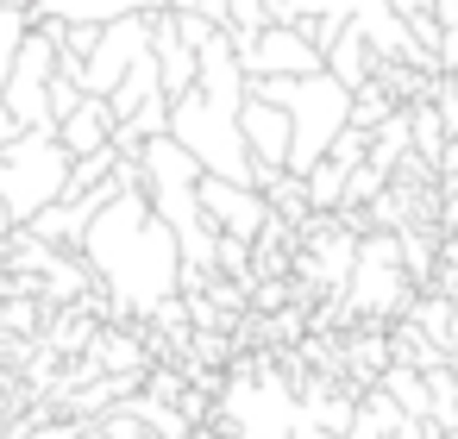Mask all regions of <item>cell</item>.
I'll use <instances>...</instances> for the list:
<instances>
[{
    "instance_id": "obj_5",
    "label": "cell",
    "mask_w": 458,
    "mask_h": 439,
    "mask_svg": "<svg viewBox=\"0 0 458 439\" xmlns=\"http://www.w3.org/2000/svg\"><path fill=\"white\" fill-rule=\"evenodd\" d=\"M51 70H57V45L32 26L26 38H20V51H13V70H7V82H0V107H7L26 132H57L51 126V114H45V89H51Z\"/></svg>"
},
{
    "instance_id": "obj_16",
    "label": "cell",
    "mask_w": 458,
    "mask_h": 439,
    "mask_svg": "<svg viewBox=\"0 0 458 439\" xmlns=\"http://www.w3.org/2000/svg\"><path fill=\"white\" fill-rule=\"evenodd\" d=\"M301 195H308V207H314V214H333V207H339V195H345V170L320 157V164L301 176Z\"/></svg>"
},
{
    "instance_id": "obj_24",
    "label": "cell",
    "mask_w": 458,
    "mask_h": 439,
    "mask_svg": "<svg viewBox=\"0 0 458 439\" xmlns=\"http://www.w3.org/2000/svg\"><path fill=\"white\" fill-rule=\"evenodd\" d=\"M38 439H82L76 426H51V433H38Z\"/></svg>"
},
{
    "instance_id": "obj_27",
    "label": "cell",
    "mask_w": 458,
    "mask_h": 439,
    "mask_svg": "<svg viewBox=\"0 0 458 439\" xmlns=\"http://www.w3.org/2000/svg\"><path fill=\"white\" fill-rule=\"evenodd\" d=\"M0 7H32V0H0Z\"/></svg>"
},
{
    "instance_id": "obj_3",
    "label": "cell",
    "mask_w": 458,
    "mask_h": 439,
    "mask_svg": "<svg viewBox=\"0 0 458 439\" xmlns=\"http://www.w3.org/2000/svg\"><path fill=\"white\" fill-rule=\"evenodd\" d=\"M170 139L201 164V176L251 182V151H245V132H239V107L189 89V95L170 101Z\"/></svg>"
},
{
    "instance_id": "obj_19",
    "label": "cell",
    "mask_w": 458,
    "mask_h": 439,
    "mask_svg": "<svg viewBox=\"0 0 458 439\" xmlns=\"http://www.w3.org/2000/svg\"><path fill=\"white\" fill-rule=\"evenodd\" d=\"M370 157V132H358V126H339V139L327 145V164H339V170H358Z\"/></svg>"
},
{
    "instance_id": "obj_20",
    "label": "cell",
    "mask_w": 458,
    "mask_h": 439,
    "mask_svg": "<svg viewBox=\"0 0 458 439\" xmlns=\"http://www.w3.org/2000/svg\"><path fill=\"white\" fill-rule=\"evenodd\" d=\"M82 101V89H76V76H64V70H51V89H45V114H51V126L70 114Z\"/></svg>"
},
{
    "instance_id": "obj_14",
    "label": "cell",
    "mask_w": 458,
    "mask_h": 439,
    "mask_svg": "<svg viewBox=\"0 0 458 439\" xmlns=\"http://www.w3.org/2000/svg\"><path fill=\"white\" fill-rule=\"evenodd\" d=\"M377 389H383V395H389V401H395L402 414L427 420V376H420L414 364H395V358H389V364L377 370Z\"/></svg>"
},
{
    "instance_id": "obj_21",
    "label": "cell",
    "mask_w": 458,
    "mask_h": 439,
    "mask_svg": "<svg viewBox=\"0 0 458 439\" xmlns=\"http://www.w3.org/2000/svg\"><path fill=\"white\" fill-rule=\"evenodd\" d=\"M439 345H445V358H458V301H452V314H445V333H439Z\"/></svg>"
},
{
    "instance_id": "obj_2",
    "label": "cell",
    "mask_w": 458,
    "mask_h": 439,
    "mask_svg": "<svg viewBox=\"0 0 458 439\" xmlns=\"http://www.w3.org/2000/svg\"><path fill=\"white\" fill-rule=\"evenodd\" d=\"M251 89L270 95V101L289 114V157H283V170H289V176H308V170L327 157V145L339 139L345 107H352V89L333 82L327 70H314V76H264V82H251Z\"/></svg>"
},
{
    "instance_id": "obj_13",
    "label": "cell",
    "mask_w": 458,
    "mask_h": 439,
    "mask_svg": "<svg viewBox=\"0 0 458 439\" xmlns=\"http://www.w3.org/2000/svg\"><path fill=\"white\" fill-rule=\"evenodd\" d=\"M320 70L333 76V82H345V89H358V82H370V70H377V57H370V45L352 32V20H345V32L327 45V57H320Z\"/></svg>"
},
{
    "instance_id": "obj_6",
    "label": "cell",
    "mask_w": 458,
    "mask_h": 439,
    "mask_svg": "<svg viewBox=\"0 0 458 439\" xmlns=\"http://www.w3.org/2000/svg\"><path fill=\"white\" fill-rule=\"evenodd\" d=\"M151 51V13H126V20H107L101 26V38H95V51L82 57V70H76V89L82 95H107L139 57Z\"/></svg>"
},
{
    "instance_id": "obj_9",
    "label": "cell",
    "mask_w": 458,
    "mask_h": 439,
    "mask_svg": "<svg viewBox=\"0 0 458 439\" xmlns=\"http://www.w3.org/2000/svg\"><path fill=\"white\" fill-rule=\"evenodd\" d=\"M239 132H245V151H251V176L258 170H283V157H289V114L270 95H258L251 82H245V101H239Z\"/></svg>"
},
{
    "instance_id": "obj_10",
    "label": "cell",
    "mask_w": 458,
    "mask_h": 439,
    "mask_svg": "<svg viewBox=\"0 0 458 439\" xmlns=\"http://www.w3.org/2000/svg\"><path fill=\"white\" fill-rule=\"evenodd\" d=\"M170 0H32L38 20H64V26H107L126 13H164Z\"/></svg>"
},
{
    "instance_id": "obj_12",
    "label": "cell",
    "mask_w": 458,
    "mask_h": 439,
    "mask_svg": "<svg viewBox=\"0 0 458 439\" xmlns=\"http://www.w3.org/2000/svg\"><path fill=\"white\" fill-rule=\"evenodd\" d=\"M57 139H64V151L70 157H89V151H101V145H114V120H107V101L101 95H82L64 120H57Z\"/></svg>"
},
{
    "instance_id": "obj_22",
    "label": "cell",
    "mask_w": 458,
    "mask_h": 439,
    "mask_svg": "<svg viewBox=\"0 0 458 439\" xmlns=\"http://www.w3.org/2000/svg\"><path fill=\"white\" fill-rule=\"evenodd\" d=\"M389 7H395L402 20H414V13H433V0H389Z\"/></svg>"
},
{
    "instance_id": "obj_7",
    "label": "cell",
    "mask_w": 458,
    "mask_h": 439,
    "mask_svg": "<svg viewBox=\"0 0 458 439\" xmlns=\"http://www.w3.org/2000/svg\"><path fill=\"white\" fill-rule=\"evenodd\" d=\"M195 207H201L208 232H220V239H245V245H251V239L264 232V220H270V201H264L251 182H220V176H201Z\"/></svg>"
},
{
    "instance_id": "obj_26",
    "label": "cell",
    "mask_w": 458,
    "mask_h": 439,
    "mask_svg": "<svg viewBox=\"0 0 458 439\" xmlns=\"http://www.w3.org/2000/svg\"><path fill=\"white\" fill-rule=\"evenodd\" d=\"M13 232V214H7V201H0V239H7Z\"/></svg>"
},
{
    "instance_id": "obj_23",
    "label": "cell",
    "mask_w": 458,
    "mask_h": 439,
    "mask_svg": "<svg viewBox=\"0 0 458 439\" xmlns=\"http://www.w3.org/2000/svg\"><path fill=\"white\" fill-rule=\"evenodd\" d=\"M20 132H26V126H20V120H13V114H7V107H0V145H13V139H20Z\"/></svg>"
},
{
    "instance_id": "obj_8",
    "label": "cell",
    "mask_w": 458,
    "mask_h": 439,
    "mask_svg": "<svg viewBox=\"0 0 458 439\" xmlns=\"http://www.w3.org/2000/svg\"><path fill=\"white\" fill-rule=\"evenodd\" d=\"M239 70H245V82H264V76H314L320 70V51L295 32V26H264V32H251L245 45H239Z\"/></svg>"
},
{
    "instance_id": "obj_11",
    "label": "cell",
    "mask_w": 458,
    "mask_h": 439,
    "mask_svg": "<svg viewBox=\"0 0 458 439\" xmlns=\"http://www.w3.org/2000/svg\"><path fill=\"white\" fill-rule=\"evenodd\" d=\"M151 63H157V89L170 101L195 89V51L170 32V13H151Z\"/></svg>"
},
{
    "instance_id": "obj_28",
    "label": "cell",
    "mask_w": 458,
    "mask_h": 439,
    "mask_svg": "<svg viewBox=\"0 0 458 439\" xmlns=\"http://www.w3.org/2000/svg\"><path fill=\"white\" fill-rule=\"evenodd\" d=\"M452 145H458V132H452Z\"/></svg>"
},
{
    "instance_id": "obj_18",
    "label": "cell",
    "mask_w": 458,
    "mask_h": 439,
    "mask_svg": "<svg viewBox=\"0 0 458 439\" xmlns=\"http://www.w3.org/2000/svg\"><path fill=\"white\" fill-rule=\"evenodd\" d=\"M32 32V7H0V82H7V70H13V51H20V38Z\"/></svg>"
},
{
    "instance_id": "obj_4",
    "label": "cell",
    "mask_w": 458,
    "mask_h": 439,
    "mask_svg": "<svg viewBox=\"0 0 458 439\" xmlns=\"http://www.w3.org/2000/svg\"><path fill=\"white\" fill-rule=\"evenodd\" d=\"M70 182V151L57 132H20L0 145V201H7L13 226H26L38 207H51Z\"/></svg>"
},
{
    "instance_id": "obj_15",
    "label": "cell",
    "mask_w": 458,
    "mask_h": 439,
    "mask_svg": "<svg viewBox=\"0 0 458 439\" xmlns=\"http://www.w3.org/2000/svg\"><path fill=\"white\" fill-rule=\"evenodd\" d=\"M395 107H402V101H395V95H389V89H383V82L370 76V82H358V89H352V107H345V126H358V132H370V126H383V120H389Z\"/></svg>"
},
{
    "instance_id": "obj_1",
    "label": "cell",
    "mask_w": 458,
    "mask_h": 439,
    "mask_svg": "<svg viewBox=\"0 0 458 439\" xmlns=\"http://www.w3.org/2000/svg\"><path fill=\"white\" fill-rule=\"evenodd\" d=\"M76 257L89 264L95 289L120 308V314H151L164 295H176V270H182V251H176V232L151 214L145 189H120L95 207Z\"/></svg>"
},
{
    "instance_id": "obj_17",
    "label": "cell",
    "mask_w": 458,
    "mask_h": 439,
    "mask_svg": "<svg viewBox=\"0 0 458 439\" xmlns=\"http://www.w3.org/2000/svg\"><path fill=\"white\" fill-rule=\"evenodd\" d=\"M95 364H107V370H139L145 351H139L132 333H101V339H95Z\"/></svg>"
},
{
    "instance_id": "obj_25",
    "label": "cell",
    "mask_w": 458,
    "mask_h": 439,
    "mask_svg": "<svg viewBox=\"0 0 458 439\" xmlns=\"http://www.w3.org/2000/svg\"><path fill=\"white\" fill-rule=\"evenodd\" d=\"M445 13H458V0H433V20H445Z\"/></svg>"
}]
</instances>
